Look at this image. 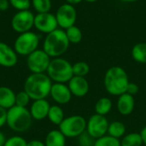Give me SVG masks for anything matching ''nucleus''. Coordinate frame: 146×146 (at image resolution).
Masks as SVG:
<instances>
[{
	"label": "nucleus",
	"instance_id": "f257e3e1",
	"mask_svg": "<svg viewBox=\"0 0 146 146\" xmlns=\"http://www.w3.org/2000/svg\"><path fill=\"white\" fill-rule=\"evenodd\" d=\"M52 80L47 74H31L24 82V91L29 95L31 99H46L50 96L52 86Z\"/></svg>",
	"mask_w": 146,
	"mask_h": 146
},
{
	"label": "nucleus",
	"instance_id": "f03ea898",
	"mask_svg": "<svg viewBox=\"0 0 146 146\" xmlns=\"http://www.w3.org/2000/svg\"><path fill=\"white\" fill-rule=\"evenodd\" d=\"M129 80L124 68L114 66L110 68L104 76V87L113 96H120L126 93Z\"/></svg>",
	"mask_w": 146,
	"mask_h": 146
},
{
	"label": "nucleus",
	"instance_id": "7ed1b4c3",
	"mask_svg": "<svg viewBox=\"0 0 146 146\" xmlns=\"http://www.w3.org/2000/svg\"><path fill=\"white\" fill-rule=\"evenodd\" d=\"M69 44L65 31L57 28L46 35L43 43V50L50 57H60L68 50Z\"/></svg>",
	"mask_w": 146,
	"mask_h": 146
},
{
	"label": "nucleus",
	"instance_id": "20e7f679",
	"mask_svg": "<svg viewBox=\"0 0 146 146\" xmlns=\"http://www.w3.org/2000/svg\"><path fill=\"white\" fill-rule=\"evenodd\" d=\"M33 121V120L27 108L15 105L7 110L6 125L14 132H27L31 127Z\"/></svg>",
	"mask_w": 146,
	"mask_h": 146
},
{
	"label": "nucleus",
	"instance_id": "39448f33",
	"mask_svg": "<svg viewBox=\"0 0 146 146\" xmlns=\"http://www.w3.org/2000/svg\"><path fill=\"white\" fill-rule=\"evenodd\" d=\"M46 74L54 83L65 84L74 76L73 65L64 58L56 57L51 59Z\"/></svg>",
	"mask_w": 146,
	"mask_h": 146
},
{
	"label": "nucleus",
	"instance_id": "423d86ee",
	"mask_svg": "<svg viewBox=\"0 0 146 146\" xmlns=\"http://www.w3.org/2000/svg\"><path fill=\"white\" fill-rule=\"evenodd\" d=\"M39 44V36L33 32L20 33L14 43V50L17 55L27 56L36 50Z\"/></svg>",
	"mask_w": 146,
	"mask_h": 146
},
{
	"label": "nucleus",
	"instance_id": "0eeeda50",
	"mask_svg": "<svg viewBox=\"0 0 146 146\" xmlns=\"http://www.w3.org/2000/svg\"><path fill=\"white\" fill-rule=\"evenodd\" d=\"M58 127L66 138H77L86 130V121L81 115H71L65 117Z\"/></svg>",
	"mask_w": 146,
	"mask_h": 146
},
{
	"label": "nucleus",
	"instance_id": "6e6552de",
	"mask_svg": "<svg viewBox=\"0 0 146 146\" xmlns=\"http://www.w3.org/2000/svg\"><path fill=\"white\" fill-rule=\"evenodd\" d=\"M51 59L44 50H36L27 56V66L32 74H44L47 72Z\"/></svg>",
	"mask_w": 146,
	"mask_h": 146
},
{
	"label": "nucleus",
	"instance_id": "1a4fd4ad",
	"mask_svg": "<svg viewBox=\"0 0 146 146\" xmlns=\"http://www.w3.org/2000/svg\"><path fill=\"white\" fill-rule=\"evenodd\" d=\"M34 17L35 15L29 9L18 11L11 19V27L18 33L29 32L34 27Z\"/></svg>",
	"mask_w": 146,
	"mask_h": 146
},
{
	"label": "nucleus",
	"instance_id": "9d476101",
	"mask_svg": "<svg viewBox=\"0 0 146 146\" xmlns=\"http://www.w3.org/2000/svg\"><path fill=\"white\" fill-rule=\"evenodd\" d=\"M109 121L104 115H92L86 121V132L94 139H98L108 133Z\"/></svg>",
	"mask_w": 146,
	"mask_h": 146
},
{
	"label": "nucleus",
	"instance_id": "9b49d317",
	"mask_svg": "<svg viewBox=\"0 0 146 146\" xmlns=\"http://www.w3.org/2000/svg\"><path fill=\"white\" fill-rule=\"evenodd\" d=\"M55 15L58 26L63 29H67L74 26L77 19V12L75 8L68 3L61 5Z\"/></svg>",
	"mask_w": 146,
	"mask_h": 146
},
{
	"label": "nucleus",
	"instance_id": "f8f14e48",
	"mask_svg": "<svg viewBox=\"0 0 146 146\" xmlns=\"http://www.w3.org/2000/svg\"><path fill=\"white\" fill-rule=\"evenodd\" d=\"M58 24L56 15L47 13H38L34 17V27L44 33H50L57 29Z\"/></svg>",
	"mask_w": 146,
	"mask_h": 146
},
{
	"label": "nucleus",
	"instance_id": "ddd939ff",
	"mask_svg": "<svg viewBox=\"0 0 146 146\" xmlns=\"http://www.w3.org/2000/svg\"><path fill=\"white\" fill-rule=\"evenodd\" d=\"M50 96L57 104H67L72 98V93L66 84L54 83L52 84Z\"/></svg>",
	"mask_w": 146,
	"mask_h": 146
},
{
	"label": "nucleus",
	"instance_id": "4468645a",
	"mask_svg": "<svg viewBox=\"0 0 146 146\" xmlns=\"http://www.w3.org/2000/svg\"><path fill=\"white\" fill-rule=\"evenodd\" d=\"M18 62V55L15 50L4 42L0 41V66L13 68Z\"/></svg>",
	"mask_w": 146,
	"mask_h": 146
},
{
	"label": "nucleus",
	"instance_id": "2eb2a0df",
	"mask_svg": "<svg viewBox=\"0 0 146 146\" xmlns=\"http://www.w3.org/2000/svg\"><path fill=\"white\" fill-rule=\"evenodd\" d=\"M50 108V104L47 101V99L33 100L29 108V111L33 120L43 121L46 119L48 116Z\"/></svg>",
	"mask_w": 146,
	"mask_h": 146
},
{
	"label": "nucleus",
	"instance_id": "dca6fc26",
	"mask_svg": "<svg viewBox=\"0 0 146 146\" xmlns=\"http://www.w3.org/2000/svg\"><path fill=\"white\" fill-rule=\"evenodd\" d=\"M68 86L72 95L78 98L85 97L89 92V83L85 77L73 76L68 82Z\"/></svg>",
	"mask_w": 146,
	"mask_h": 146
},
{
	"label": "nucleus",
	"instance_id": "f3484780",
	"mask_svg": "<svg viewBox=\"0 0 146 146\" xmlns=\"http://www.w3.org/2000/svg\"><path fill=\"white\" fill-rule=\"evenodd\" d=\"M117 110L122 115H129L133 113L135 106V101L133 96L128 93H123L119 96L117 100Z\"/></svg>",
	"mask_w": 146,
	"mask_h": 146
},
{
	"label": "nucleus",
	"instance_id": "a211bd4d",
	"mask_svg": "<svg viewBox=\"0 0 146 146\" xmlns=\"http://www.w3.org/2000/svg\"><path fill=\"white\" fill-rule=\"evenodd\" d=\"M15 105V93L7 86H0V107L9 110Z\"/></svg>",
	"mask_w": 146,
	"mask_h": 146
},
{
	"label": "nucleus",
	"instance_id": "6ab92c4d",
	"mask_svg": "<svg viewBox=\"0 0 146 146\" xmlns=\"http://www.w3.org/2000/svg\"><path fill=\"white\" fill-rule=\"evenodd\" d=\"M45 146H65L66 145V137L58 130L50 131L44 139Z\"/></svg>",
	"mask_w": 146,
	"mask_h": 146
},
{
	"label": "nucleus",
	"instance_id": "aec40b11",
	"mask_svg": "<svg viewBox=\"0 0 146 146\" xmlns=\"http://www.w3.org/2000/svg\"><path fill=\"white\" fill-rule=\"evenodd\" d=\"M47 118L52 124L59 126L65 118L63 110L59 105H50Z\"/></svg>",
	"mask_w": 146,
	"mask_h": 146
},
{
	"label": "nucleus",
	"instance_id": "412c9836",
	"mask_svg": "<svg viewBox=\"0 0 146 146\" xmlns=\"http://www.w3.org/2000/svg\"><path fill=\"white\" fill-rule=\"evenodd\" d=\"M125 133H126V126L121 121H115L109 124L108 135L119 139L120 138L123 137Z\"/></svg>",
	"mask_w": 146,
	"mask_h": 146
},
{
	"label": "nucleus",
	"instance_id": "4be33fe9",
	"mask_svg": "<svg viewBox=\"0 0 146 146\" xmlns=\"http://www.w3.org/2000/svg\"><path fill=\"white\" fill-rule=\"evenodd\" d=\"M132 56L137 62L146 64V43L136 44L133 47Z\"/></svg>",
	"mask_w": 146,
	"mask_h": 146
},
{
	"label": "nucleus",
	"instance_id": "5701e85b",
	"mask_svg": "<svg viewBox=\"0 0 146 146\" xmlns=\"http://www.w3.org/2000/svg\"><path fill=\"white\" fill-rule=\"evenodd\" d=\"M112 109V101L108 98H101L95 104V112L100 115H106Z\"/></svg>",
	"mask_w": 146,
	"mask_h": 146
},
{
	"label": "nucleus",
	"instance_id": "b1692460",
	"mask_svg": "<svg viewBox=\"0 0 146 146\" xmlns=\"http://www.w3.org/2000/svg\"><path fill=\"white\" fill-rule=\"evenodd\" d=\"M144 144L140 133H131L125 135L121 141V146H142Z\"/></svg>",
	"mask_w": 146,
	"mask_h": 146
},
{
	"label": "nucleus",
	"instance_id": "393cba45",
	"mask_svg": "<svg viewBox=\"0 0 146 146\" xmlns=\"http://www.w3.org/2000/svg\"><path fill=\"white\" fill-rule=\"evenodd\" d=\"M65 33H66V35H67V38H68L69 43L78 44L82 39V32H81V30L78 27H76L74 25L68 27V28H67Z\"/></svg>",
	"mask_w": 146,
	"mask_h": 146
},
{
	"label": "nucleus",
	"instance_id": "a878e982",
	"mask_svg": "<svg viewBox=\"0 0 146 146\" xmlns=\"http://www.w3.org/2000/svg\"><path fill=\"white\" fill-rule=\"evenodd\" d=\"M32 6L38 13H47L51 9V0H31Z\"/></svg>",
	"mask_w": 146,
	"mask_h": 146
},
{
	"label": "nucleus",
	"instance_id": "bb28decb",
	"mask_svg": "<svg viewBox=\"0 0 146 146\" xmlns=\"http://www.w3.org/2000/svg\"><path fill=\"white\" fill-rule=\"evenodd\" d=\"M94 146H121V141L110 135H104L95 140Z\"/></svg>",
	"mask_w": 146,
	"mask_h": 146
},
{
	"label": "nucleus",
	"instance_id": "cd10ccee",
	"mask_svg": "<svg viewBox=\"0 0 146 146\" xmlns=\"http://www.w3.org/2000/svg\"><path fill=\"white\" fill-rule=\"evenodd\" d=\"M90 71L89 65L85 62H78L73 65V74L74 76L85 77L88 74Z\"/></svg>",
	"mask_w": 146,
	"mask_h": 146
},
{
	"label": "nucleus",
	"instance_id": "c85d7f7f",
	"mask_svg": "<svg viewBox=\"0 0 146 146\" xmlns=\"http://www.w3.org/2000/svg\"><path fill=\"white\" fill-rule=\"evenodd\" d=\"M30 100H32L31 98L24 90L19 92L18 93H15V105L16 106L27 108V106L30 103Z\"/></svg>",
	"mask_w": 146,
	"mask_h": 146
},
{
	"label": "nucleus",
	"instance_id": "c756f323",
	"mask_svg": "<svg viewBox=\"0 0 146 146\" xmlns=\"http://www.w3.org/2000/svg\"><path fill=\"white\" fill-rule=\"evenodd\" d=\"M10 6L18 11L28 10L32 5L31 0H9Z\"/></svg>",
	"mask_w": 146,
	"mask_h": 146
},
{
	"label": "nucleus",
	"instance_id": "7c9ffc66",
	"mask_svg": "<svg viewBox=\"0 0 146 146\" xmlns=\"http://www.w3.org/2000/svg\"><path fill=\"white\" fill-rule=\"evenodd\" d=\"M27 140L19 135H14L8 138L3 146H27Z\"/></svg>",
	"mask_w": 146,
	"mask_h": 146
},
{
	"label": "nucleus",
	"instance_id": "2f4dec72",
	"mask_svg": "<svg viewBox=\"0 0 146 146\" xmlns=\"http://www.w3.org/2000/svg\"><path fill=\"white\" fill-rule=\"evenodd\" d=\"M95 140L92 136L88 134L86 131H85L82 134L79 136V143L80 146H94Z\"/></svg>",
	"mask_w": 146,
	"mask_h": 146
},
{
	"label": "nucleus",
	"instance_id": "473e14b6",
	"mask_svg": "<svg viewBox=\"0 0 146 146\" xmlns=\"http://www.w3.org/2000/svg\"><path fill=\"white\" fill-rule=\"evenodd\" d=\"M139 90V86L137 84L129 82L126 92L128 93V94H130V95H132V96H133V95H135V94L138 93Z\"/></svg>",
	"mask_w": 146,
	"mask_h": 146
},
{
	"label": "nucleus",
	"instance_id": "72a5a7b5",
	"mask_svg": "<svg viewBox=\"0 0 146 146\" xmlns=\"http://www.w3.org/2000/svg\"><path fill=\"white\" fill-rule=\"evenodd\" d=\"M7 122V110L0 107V128L6 125Z\"/></svg>",
	"mask_w": 146,
	"mask_h": 146
},
{
	"label": "nucleus",
	"instance_id": "f704fd0d",
	"mask_svg": "<svg viewBox=\"0 0 146 146\" xmlns=\"http://www.w3.org/2000/svg\"><path fill=\"white\" fill-rule=\"evenodd\" d=\"M10 6L9 0H0V11H6Z\"/></svg>",
	"mask_w": 146,
	"mask_h": 146
},
{
	"label": "nucleus",
	"instance_id": "c9c22d12",
	"mask_svg": "<svg viewBox=\"0 0 146 146\" xmlns=\"http://www.w3.org/2000/svg\"><path fill=\"white\" fill-rule=\"evenodd\" d=\"M27 146H45V145L44 142H42L38 139H33L27 142Z\"/></svg>",
	"mask_w": 146,
	"mask_h": 146
},
{
	"label": "nucleus",
	"instance_id": "e433bc0d",
	"mask_svg": "<svg viewBox=\"0 0 146 146\" xmlns=\"http://www.w3.org/2000/svg\"><path fill=\"white\" fill-rule=\"evenodd\" d=\"M6 137L4 135V133L3 132L0 131V146H3L4 145V143L6 141Z\"/></svg>",
	"mask_w": 146,
	"mask_h": 146
},
{
	"label": "nucleus",
	"instance_id": "4c0bfd02",
	"mask_svg": "<svg viewBox=\"0 0 146 146\" xmlns=\"http://www.w3.org/2000/svg\"><path fill=\"white\" fill-rule=\"evenodd\" d=\"M140 134H141V137H142V139H143L144 145H146V126L141 130Z\"/></svg>",
	"mask_w": 146,
	"mask_h": 146
},
{
	"label": "nucleus",
	"instance_id": "58836bf2",
	"mask_svg": "<svg viewBox=\"0 0 146 146\" xmlns=\"http://www.w3.org/2000/svg\"><path fill=\"white\" fill-rule=\"evenodd\" d=\"M83 0H66V2H67V3H68V4H71V5H74V4H78V3H81Z\"/></svg>",
	"mask_w": 146,
	"mask_h": 146
},
{
	"label": "nucleus",
	"instance_id": "ea45409f",
	"mask_svg": "<svg viewBox=\"0 0 146 146\" xmlns=\"http://www.w3.org/2000/svg\"><path fill=\"white\" fill-rule=\"evenodd\" d=\"M123 2H127V3H133V2H136L138 0H121Z\"/></svg>",
	"mask_w": 146,
	"mask_h": 146
},
{
	"label": "nucleus",
	"instance_id": "a19ab883",
	"mask_svg": "<svg viewBox=\"0 0 146 146\" xmlns=\"http://www.w3.org/2000/svg\"><path fill=\"white\" fill-rule=\"evenodd\" d=\"M85 1H86V2H88V3H94V2H96V1H98V0H85Z\"/></svg>",
	"mask_w": 146,
	"mask_h": 146
},
{
	"label": "nucleus",
	"instance_id": "79ce46f5",
	"mask_svg": "<svg viewBox=\"0 0 146 146\" xmlns=\"http://www.w3.org/2000/svg\"><path fill=\"white\" fill-rule=\"evenodd\" d=\"M76 146H80V145H76Z\"/></svg>",
	"mask_w": 146,
	"mask_h": 146
}]
</instances>
